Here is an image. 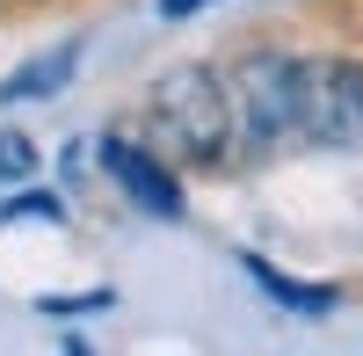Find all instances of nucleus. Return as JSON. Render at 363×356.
Instances as JSON below:
<instances>
[{
	"instance_id": "0eeeda50",
	"label": "nucleus",
	"mask_w": 363,
	"mask_h": 356,
	"mask_svg": "<svg viewBox=\"0 0 363 356\" xmlns=\"http://www.w3.org/2000/svg\"><path fill=\"white\" fill-rule=\"evenodd\" d=\"M44 313H95V306H109V291H87V299H37Z\"/></svg>"
},
{
	"instance_id": "423d86ee",
	"label": "nucleus",
	"mask_w": 363,
	"mask_h": 356,
	"mask_svg": "<svg viewBox=\"0 0 363 356\" xmlns=\"http://www.w3.org/2000/svg\"><path fill=\"white\" fill-rule=\"evenodd\" d=\"M73 66H80V37L37 51V58H29V66H22L8 87H0V102H44V95H58V87L73 80Z\"/></svg>"
},
{
	"instance_id": "20e7f679",
	"label": "nucleus",
	"mask_w": 363,
	"mask_h": 356,
	"mask_svg": "<svg viewBox=\"0 0 363 356\" xmlns=\"http://www.w3.org/2000/svg\"><path fill=\"white\" fill-rule=\"evenodd\" d=\"M102 167H109V182L124 189L138 211H153V218H182V182H174V167L153 153V145H138L124 131H109L102 138Z\"/></svg>"
},
{
	"instance_id": "7ed1b4c3",
	"label": "nucleus",
	"mask_w": 363,
	"mask_h": 356,
	"mask_svg": "<svg viewBox=\"0 0 363 356\" xmlns=\"http://www.w3.org/2000/svg\"><path fill=\"white\" fill-rule=\"evenodd\" d=\"M298 138L306 145H356L363 138V66L356 58H291Z\"/></svg>"
},
{
	"instance_id": "f257e3e1",
	"label": "nucleus",
	"mask_w": 363,
	"mask_h": 356,
	"mask_svg": "<svg viewBox=\"0 0 363 356\" xmlns=\"http://www.w3.org/2000/svg\"><path fill=\"white\" fill-rule=\"evenodd\" d=\"M145 116H153V138L174 160L189 167H218L233 153V87L211 66H174L145 87Z\"/></svg>"
},
{
	"instance_id": "f03ea898",
	"label": "nucleus",
	"mask_w": 363,
	"mask_h": 356,
	"mask_svg": "<svg viewBox=\"0 0 363 356\" xmlns=\"http://www.w3.org/2000/svg\"><path fill=\"white\" fill-rule=\"evenodd\" d=\"M233 87V153L247 160H277L298 138V95H291V58L277 51H247Z\"/></svg>"
},
{
	"instance_id": "39448f33",
	"label": "nucleus",
	"mask_w": 363,
	"mask_h": 356,
	"mask_svg": "<svg viewBox=\"0 0 363 356\" xmlns=\"http://www.w3.org/2000/svg\"><path fill=\"white\" fill-rule=\"evenodd\" d=\"M240 269H247L269 299H277L284 313H298V320H327L342 306V284H306V277H284L277 262H262V255H240Z\"/></svg>"
},
{
	"instance_id": "6e6552de",
	"label": "nucleus",
	"mask_w": 363,
	"mask_h": 356,
	"mask_svg": "<svg viewBox=\"0 0 363 356\" xmlns=\"http://www.w3.org/2000/svg\"><path fill=\"white\" fill-rule=\"evenodd\" d=\"M196 8H211V0H160V15H167V22H189Z\"/></svg>"
}]
</instances>
